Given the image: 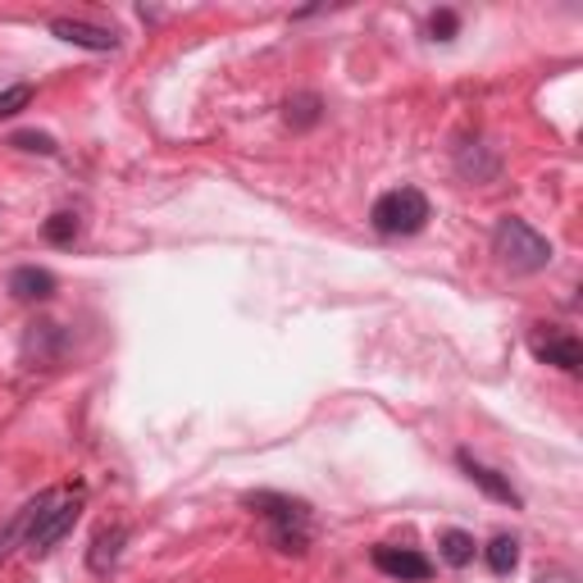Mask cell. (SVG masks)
<instances>
[{
    "mask_svg": "<svg viewBox=\"0 0 583 583\" xmlns=\"http://www.w3.org/2000/svg\"><path fill=\"white\" fill-rule=\"evenodd\" d=\"M82 502H87V493H82V488H51V493L32 497V502L14 515V524H10L6 533H0V556L10 552V543H14V538H23L28 556H46V552H56V543H60L65 533L78 524Z\"/></svg>",
    "mask_w": 583,
    "mask_h": 583,
    "instance_id": "cell-1",
    "label": "cell"
},
{
    "mask_svg": "<svg viewBox=\"0 0 583 583\" xmlns=\"http://www.w3.org/2000/svg\"><path fill=\"white\" fill-rule=\"evenodd\" d=\"M265 524H269V543L283 552V556H302L310 552V538H315V515L306 502L287 497V493H247L241 497Z\"/></svg>",
    "mask_w": 583,
    "mask_h": 583,
    "instance_id": "cell-2",
    "label": "cell"
},
{
    "mask_svg": "<svg viewBox=\"0 0 583 583\" xmlns=\"http://www.w3.org/2000/svg\"><path fill=\"white\" fill-rule=\"evenodd\" d=\"M493 256H497L511 274H543V269L552 265V241H547L538 228H533V224L506 215V219H497V228H493Z\"/></svg>",
    "mask_w": 583,
    "mask_h": 583,
    "instance_id": "cell-3",
    "label": "cell"
},
{
    "mask_svg": "<svg viewBox=\"0 0 583 583\" xmlns=\"http://www.w3.org/2000/svg\"><path fill=\"white\" fill-rule=\"evenodd\" d=\"M428 219H433V210H428V197H424L419 187H393V191H383V197L374 201V210H369V224H374V233H383V237H415Z\"/></svg>",
    "mask_w": 583,
    "mask_h": 583,
    "instance_id": "cell-4",
    "label": "cell"
},
{
    "mask_svg": "<svg viewBox=\"0 0 583 583\" xmlns=\"http://www.w3.org/2000/svg\"><path fill=\"white\" fill-rule=\"evenodd\" d=\"M528 347H533V356H538L543 365H556V369H565V374H579V365H583L579 337H574V333H561V328H547V324L533 328Z\"/></svg>",
    "mask_w": 583,
    "mask_h": 583,
    "instance_id": "cell-5",
    "label": "cell"
},
{
    "mask_svg": "<svg viewBox=\"0 0 583 583\" xmlns=\"http://www.w3.org/2000/svg\"><path fill=\"white\" fill-rule=\"evenodd\" d=\"M374 570H383L387 579H402V583H424L428 574H433V565H428V556H419V552H411V547H374Z\"/></svg>",
    "mask_w": 583,
    "mask_h": 583,
    "instance_id": "cell-6",
    "label": "cell"
},
{
    "mask_svg": "<svg viewBox=\"0 0 583 583\" xmlns=\"http://www.w3.org/2000/svg\"><path fill=\"white\" fill-rule=\"evenodd\" d=\"M456 465L465 470V478L474 483V488H483V493H488L493 502H502V506H511V511H520L524 506V497L511 488V478H502L493 465H483V461H474L470 452H456Z\"/></svg>",
    "mask_w": 583,
    "mask_h": 583,
    "instance_id": "cell-7",
    "label": "cell"
},
{
    "mask_svg": "<svg viewBox=\"0 0 583 583\" xmlns=\"http://www.w3.org/2000/svg\"><path fill=\"white\" fill-rule=\"evenodd\" d=\"M51 32L69 46H82V51H119V32L87 19H51Z\"/></svg>",
    "mask_w": 583,
    "mask_h": 583,
    "instance_id": "cell-8",
    "label": "cell"
},
{
    "mask_svg": "<svg viewBox=\"0 0 583 583\" xmlns=\"http://www.w3.org/2000/svg\"><path fill=\"white\" fill-rule=\"evenodd\" d=\"M123 543H128V524H106L101 533L91 538V552H87V565L91 574H110L123 556Z\"/></svg>",
    "mask_w": 583,
    "mask_h": 583,
    "instance_id": "cell-9",
    "label": "cell"
},
{
    "mask_svg": "<svg viewBox=\"0 0 583 583\" xmlns=\"http://www.w3.org/2000/svg\"><path fill=\"white\" fill-rule=\"evenodd\" d=\"M10 297L14 302H51L56 297V274L37 269V265H19L10 274Z\"/></svg>",
    "mask_w": 583,
    "mask_h": 583,
    "instance_id": "cell-10",
    "label": "cell"
},
{
    "mask_svg": "<svg viewBox=\"0 0 583 583\" xmlns=\"http://www.w3.org/2000/svg\"><path fill=\"white\" fill-rule=\"evenodd\" d=\"M283 119L306 132V128H315L324 119V101L315 91H297V96H287V101H283Z\"/></svg>",
    "mask_w": 583,
    "mask_h": 583,
    "instance_id": "cell-11",
    "label": "cell"
},
{
    "mask_svg": "<svg viewBox=\"0 0 583 583\" xmlns=\"http://www.w3.org/2000/svg\"><path fill=\"white\" fill-rule=\"evenodd\" d=\"M437 552H443V561H447V565H456V570H461V565H470V561H474L478 543L470 538L465 528H447L443 538H437Z\"/></svg>",
    "mask_w": 583,
    "mask_h": 583,
    "instance_id": "cell-12",
    "label": "cell"
},
{
    "mask_svg": "<svg viewBox=\"0 0 583 583\" xmlns=\"http://www.w3.org/2000/svg\"><path fill=\"white\" fill-rule=\"evenodd\" d=\"M483 556H488V570L493 574H511L520 565V543L511 538V533H497V538L483 547Z\"/></svg>",
    "mask_w": 583,
    "mask_h": 583,
    "instance_id": "cell-13",
    "label": "cell"
},
{
    "mask_svg": "<svg viewBox=\"0 0 583 583\" xmlns=\"http://www.w3.org/2000/svg\"><path fill=\"white\" fill-rule=\"evenodd\" d=\"M78 215H69V210H60V215H51L46 219V241H56V247H69V241L78 237Z\"/></svg>",
    "mask_w": 583,
    "mask_h": 583,
    "instance_id": "cell-14",
    "label": "cell"
},
{
    "mask_svg": "<svg viewBox=\"0 0 583 583\" xmlns=\"http://www.w3.org/2000/svg\"><path fill=\"white\" fill-rule=\"evenodd\" d=\"M28 101H32V87H28V82L6 87V91H0V119H10V115H19V110H28Z\"/></svg>",
    "mask_w": 583,
    "mask_h": 583,
    "instance_id": "cell-15",
    "label": "cell"
},
{
    "mask_svg": "<svg viewBox=\"0 0 583 583\" xmlns=\"http://www.w3.org/2000/svg\"><path fill=\"white\" fill-rule=\"evenodd\" d=\"M10 146H19V151H37V156H56V141L46 132H14Z\"/></svg>",
    "mask_w": 583,
    "mask_h": 583,
    "instance_id": "cell-16",
    "label": "cell"
},
{
    "mask_svg": "<svg viewBox=\"0 0 583 583\" xmlns=\"http://www.w3.org/2000/svg\"><path fill=\"white\" fill-rule=\"evenodd\" d=\"M456 28H461V19H456L452 10H437V14L428 19V32H433V41H452V37H456Z\"/></svg>",
    "mask_w": 583,
    "mask_h": 583,
    "instance_id": "cell-17",
    "label": "cell"
}]
</instances>
